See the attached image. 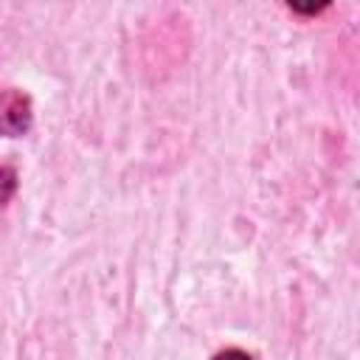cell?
Segmentation results:
<instances>
[{"label": "cell", "mask_w": 360, "mask_h": 360, "mask_svg": "<svg viewBox=\"0 0 360 360\" xmlns=\"http://www.w3.org/2000/svg\"><path fill=\"white\" fill-rule=\"evenodd\" d=\"M3 177H6V194H3V200H8L11 186H14V174H11V169H3Z\"/></svg>", "instance_id": "cell-3"}, {"label": "cell", "mask_w": 360, "mask_h": 360, "mask_svg": "<svg viewBox=\"0 0 360 360\" xmlns=\"http://www.w3.org/2000/svg\"><path fill=\"white\" fill-rule=\"evenodd\" d=\"M28 124H31V104H28V98L22 93L8 90L3 96V129L8 135H20V132L28 129Z\"/></svg>", "instance_id": "cell-1"}, {"label": "cell", "mask_w": 360, "mask_h": 360, "mask_svg": "<svg viewBox=\"0 0 360 360\" xmlns=\"http://www.w3.org/2000/svg\"><path fill=\"white\" fill-rule=\"evenodd\" d=\"M214 360H253L248 352H242V349H225V352H219Z\"/></svg>", "instance_id": "cell-2"}]
</instances>
